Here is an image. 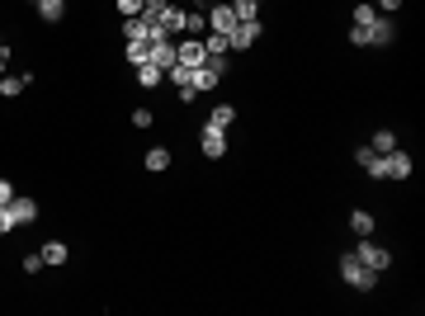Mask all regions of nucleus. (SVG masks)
<instances>
[{
	"label": "nucleus",
	"mask_w": 425,
	"mask_h": 316,
	"mask_svg": "<svg viewBox=\"0 0 425 316\" xmlns=\"http://www.w3.org/2000/svg\"><path fill=\"white\" fill-rule=\"evenodd\" d=\"M341 279H345V284H350L354 292H369L373 284H378V274H373L369 264H359V260H354V250H350V255H341Z\"/></svg>",
	"instance_id": "f257e3e1"
},
{
	"label": "nucleus",
	"mask_w": 425,
	"mask_h": 316,
	"mask_svg": "<svg viewBox=\"0 0 425 316\" xmlns=\"http://www.w3.org/2000/svg\"><path fill=\"white\" fill-rule=\"evenodd\" d=\"M354 260H359V264H369L373 274H383V269L392 264V250H388V245H378L373 236H359V250H354Z\"/></svg>",
	"instance_id": "f03ea898"
},
{
	"label": "nucleus",
	"mask_w": 425,
	"mask_h": 316,
	"mask_svg": "<svg viewBox=\"0 0 425 316\" xmlns=\"http://www.w3.org/2000/svg\"><path fill=\"white\" fill-rule=\"evenodd\" d=\"M255 38H260V19H237V28L227 33V48L246 53V48H255Z\"/></svg>",
	"instance_id": "7ed1b4c3"
},
{
	"label": "nucleus",
	"mask_w": 425,
	"mask_h": 316,
	"mask_svg": "<svg viewBox=\"0 0 425 316\" xmlns=\"http://www.w3.org/2000/svg\"><path fill=\"white\" fill-rule=\"evenodd\" d=\"M175 62H180V66H189V71H194V66H204V62H208V53H204V38H175Z\"/></svg>",
	"instance_id": "20e7f679"
},
{
	"label": "nucleus",
	"mask_w": 425,
	"mask_h": 316,
	"mask_svg": "<svg viewBox=\"0 0 425 316\" xmlns=\"http://www.w3.org/2000/svg\"><path fill=\"white\" fill-rule=\"evenodd\" d=\"M383 180H406V175H411V156H406V151H397V147H392V151H383Z\"/></svg>",
	"instance_id": "39448f33"
},
{
	"label": "nucleus",
	"mask_w": 425,
	"mask_h": 316,
	"mask_svg": "<svg viewBox=\"0 0 425 316\" xmlns=\"http://www.w3.org/2000/svg\"><path fill=\"white\" fill-rule=\"evenodd\" d=\"M208 28L212 33H232V28H237V15H232L227 0H212L208 5Z\"/></svg>",
	"instance_id": "423d86ee"
},
{
	"label": "nucleus",
	"mask_w": 425,
	"mask_h": 316,
	"mask_svg": "<svg viewBox=\"0 0 425 316\" xmlns=\"http://www.w3.org/2000/svg\"><path fill=\"white\" fill-rule=\"evenodd\" d=\"M199 147H204V156H208V160H222V156H227V132L204 128V132H199Z\"/></svg>",
	"instance_id": "0eeeda50"
},
{
	"label": "nucleus",
	"mask_w": 425,
	"mask_h": 316,
	"mask_svg": "<svg viewBox=\"0 0 425 316\" xmlns=\"http://www.w3.org/2000/svg\"><path fill=\"white\" fill-rule=\"evenodd\" d=\"M156 24L165 28V38H185V5H175V0H170V5H165V15H161Z\"/></svg>",
	"instance_id": "6e6552de"
},
{
	"label": "nucleus",
	"mask_w": 425,
	"mask_h": 316,
	"mask_svg": "<svg viewBox=\"0 0 425 316\" xmlns=\"http://www.w3.org/2000/svg\"><path fill=\"white\" fill-rule=\"evenodd\" d=\"M392 38H397V24H392L388 15H378V19H373V28H369V48H388Z\"/></svg>",
	"instance_id": "1a4fd4ad"
},
{
	"label": "nucleus",
	"mask_w": 425,
	"mask_h": 316,
	"mask_svg": "<svg viewBox=\"0 0 425 316\" xmlns=\"http://www.w3.org/2000/svg\"><path fill=\"white\" fill-rule=\"evenodd\" d=\"M204 33H208V10L189 5L185 10V38H204Z\"/></svg>",
	"instance_id": "9d476101"
},
{
	"label": "nucleus",
	"mask_w": 425,
	"mask_h": 316,
	"mask_svg": "<svg viewBox=\"0 0 425 316\" xmlns=\"http://www.w3.org/2000/svg\"><path fill=\"white\" fill-rule=\"evenodd\" d=\"M237 123V109L232 104H217V109H208V118H204V128H217V132H227Z\"/></svg>",
	"instance_id": "9b49d317"
},
{
	"label": "nucleus",
	"mask_w": 425,
	"mask_h": 316,
	"mask_svg": "<svg viewBox=\"0 0 425 316\" xmlns=\"http://www.w3.org/2000/svg\"><path fill=\"white\" fill-rule=\"evenodd\" d=\"M354 160H359V170H364L369 180H383V160H378V151H373V147H359V151H354Z\"/></svg>",
	"instance_id": "f8f14e48"
},
{
	"label": "nucleus",
	"mask_w": 425,
	"mask_h": 316,
	"mask_svg": "<svg viewBox=\"0 0 425 316\" xmlns=\"http://www.w3.org/2000/svg\"><path fill=\"white\" fill-rule=\"evenodd\" d=\"M10 212H15V222H19V227H28V222L38 217V203L24 198V194H15V198H10Z\"/></svg>",
	"instance_id": "ddd939ff"
},
{
	"label": "nucleus",
	"mask_w": 425,
	"mask_h": 316,
	"mask_svg": "<svg viewBox=\"0 0 425 316\" xmlns=\"http://www.w3.org/2000/svg\"><path fill=\"white\" fill-rule=\"evenodd\" d=\"M217 80H222V76H212L208 66H194V71H189V85H194V95H208V90H217Z\"/></svg>",
	"instance_id": "4468645a"
},
{
	"label": "nucleus",
	"mask_w": 425,
	"mask_h": 316,
	"mask_svg": "<svg viewBox=\"0 0 425 316\" xmlns=\"http://www.w3.org/2000/svg\"><path fill=\"white\" fill-rule=\"evenodd\" d=\"M152 62H156L161 71H165V66H175V38H161V43H152Z\"/></svg>",
	"instance_id": "2eb2a0df"
},
{
	"label": "nucleus",
	"mask_w": 425,
	"mask_h": 316,
	"mask_svg": "<svg viewBox=\"0 0 425 316\" xmlns=\"http://www.w3.org/2000/svg\"><path fill=\"white\" fill-rule=\"evenodd\" d=\"M161 80H165V71H161L156 62H142V66H137V85H147V90H156Z\"/></svg>",
	"instance_id": "dca6fc26"
},
{
	"label": "nucleus",
	"mask_w": 425,
	"mask_h": 316,
	"mask_svg": "<svg viewBox=\"0 0 425 316\" xmlns=\"http://www.w3.org/2000/svg\"><path fill=\"white\" fill-rule=\"evenodd\" d=\"M123 38H128V43H137V38H152V24H147L142 15H133V19H123Z\"/></svg>",
	"instance_id": "f3484780"
},
{
	"label": "nucleus",
	"mask_w": 425,
	"mask_h": 316,
	"mask_svg": "<svg viewBox=\"0 0 425 316\" xmlns=\"http://www.w3.org/2000/svg\"><path fill=\"white\" fill-rule=\"evenodd\" d=\"M350 232H354V236H373V212L354 208L350 212Z\"/></svg>",
	"instance_id": "a211bd4d"
},
{
	"label": "nucleus",
	"mask_w": 425,
	"mask_h": 316,
	"mask_svg": "<svg viewBox=\"0 0 425 316\" xmlns=\"http://www.w3.org/2000/svg\"><path fill=\"white\" fill-rule=\"evenodd\" d=\"M204 53H208V57H227V53H232V48H227V33H212V28H208V33H204Z\"/></svg>",
	"instance_id": "6ab92c4d"
},
{
	"label": "nucleus",
	"mask_w": 425,
	"mask_h": 316,
	"mask_svg": "<svg viewBox=\"0 0 425 316\" xmlns=\"http://www.w3.org/2000/svg\"><path fill=\"white\" fill-rule=\"evenodd\" d=\"M33 5H38V19H48V24H57V19L66 15V5H62V0H33Z\"/></svg>",
	"instance_id": "aec40b11"
},
{
	"label": "nucleus",
	"mask_w": 425,
	"mask_h": 316,
	"mask_svg": "<svg viewBox=\"0 0 425 316\" xmlns=\"http://www.w3.org/2000/svg\"><path fill=\"white\" fill-rule=\"evenodd\" d=\"M33 76H0V95H5V100H15V95H24V85Z\"/></svg>",
	"instance_id": "412c9836"
},
{
	"label": "nucleus",
	"mask_w": 425,
	"mask_h": 316,
	"mask_svg": "<svg viewBox=\"0 0 425 316\" xmlns=\"http://www.w3.org/2000/svg\"><path fill=\"white\" fill-rule=\"evenodd\" d=\"M128 62H133V66L152 62V38H137V43H128Z\"/></svg>",
	"instance_id": "4be33fe9"
},
{
	"label": "nucleus",
	"mask_w": 425,
	"mask_h": 316,
	"mask_svg": "<svg viewBox=\"0 0 425 316\" xmlns=\"http://www.w3.org/2000/svg\"><path fill=\"white\" fill-rule=\"evenodd\" d=\"M66 255H71L66 241H48V245H43V264H66Z\"/></svg>",
	"instance_id": "5701e85b"
},
{
	"label": "nucleus",
	"mask_w": 425,
	"mask_h": 316,
	"mask_svg": "<svg viewBox=\"0 0 425 316\" xmlns=\"http://www.w3.org/2000/svg\"><path fill=\"white\" fill-rule=\"evenodd\" d=\"M237 19H260V0H227Z\"/></svg>",
	"instance_id": "b1692460"
},
{
	"label": "nucleus",
	"mask_w": 425,
	"mask_h": 316,
	"mask_svg": "<svg viewBox=\"0 0 425 316\" xmlns=\"http://www.w3.org/2000/svg\"><path fill=\"white\" fill-rule=\"evenodd\" d=\"M373 151H378V156H383V151H392V147H397V132H388V128H378L373 132V142H369Z\"/></svg>",
	"instance_id": "393cba45"
},
{
	"label": "nucleus",
	"mask_w": 425,
	"mask_h": 316,
	"mask_svg": "<svg viewBox=\"0 0 425 316\" xmlns=\"http://www.w3.org/2000/svg\"><path fill=\"white\" fill-rule=\"evenodd\" d=\"M373 19H378V10H373L369 0H359V5H354V19H350V24H364V28H373Z\"/></svg>",
	"instance_id": "a878e982"
},
{
	"label": "nucleus",
	"mask_w": 425,
	"mask_h": 316,
	"mask_svg": "<svg viewBox=\"0 0 425 316\" xmlns=\"http://www.w3.org/2000/svg\"><path fill=\"white\" fill-rule=\"evenodd\" d=\"M147 170H170V151H165V147H152V151H147Z\"/></svg>",
	"instance_id": "bb28decb"
},
{
	"label": "nucleus",
	"mask_w": 425,
	"mask_h": 316,
	"mask_svg": "<svg viewBox=\"0 0 425 316\" xmlns=\"http://www.w3.org/2000/svg\"><path fill=\"white\" fill-rule=\"evenodd\" d=\"M165 5H170V0H142V19H147V24H156L161 15H165Z\"/></svg>",
	"instance_id": "cd10ccee"
},
{
	"label": "nucleus",
	"mask_w": 425,
	"mask_h": 316,
	"mask_svg": "<svg viewBox=\"0 0 425 316\" xmlns=\"http://www.w3.org/2000/svg\"><path fill=\"white\" fill-rule=\"evenodd\" d=\"M350 43H354V48H369V28H364V24H350Z\"/></svg>",
	"instance_id": "c85d7f7f"
},
{
	"label": "nucleus",
	"mask_w": 425,
	"mask_h": 316,
	"mask_svg": "<svg viewBox=\"0 0 425 316\" xmlns=\"http://www.w3.org/2000/svg\"><path fill=\"white\" fill-rule=\"evenodd\" d=\"M114 5H118V15H123V19H133V15H142V0H114Z\"/></svg>",
	"instance_id": "c756f323"
},
{
	"label": "nucleus",
	"mask_w": 425,
	"mask_h": 316,
	"mask_svg": "<svg viewBox=\"0 0 425 316\" xmlns=\"http://www.w3.org/2000/svg\"><path fill=\"white\" fill-rule=\"evenodd\" d=\"M38 269H48V264H43V255H38V250H33V255H24V274H38Z\"/></svg>",
	"instance_id": "7c9ffc66"
},
{
	"label": "nucleus",
	"mask_w": 425,
	"mask_h": 316,
	"mask_svg": "<svg viewBox=\"0 0 425 316\" xmlns=\"http://www.w3.org/2000/svg\"><path fill=\"white\" fill-rule=\"evenodd\" d=\"M15 227H19V222H15V212L0 208V236H5V232H15Z\"/></svg>",
	"instance_id": "2f4dec72"
},
{
	"label": "nucleus",
	"mask_w": 425,
	"mask_h": 316,
	"mask_svg": "<svg viewBox=\"0 0 425 316\" xmlns=\"http://www.w3.org/2000/svg\"><path fill=\"white\" fill-rule=\"evenodd\" d=\"M133 123L137 128H152V109H133Z\"/></svg>",
	"instance_id": "473e14b6"
},
{
	"label": "nucleus",
	"mask_w": 425,
	"mask_h": 316,
	"mask_svg": "<svg viewBox=\"0 0 425 316\" xmlns=\"http://www.w3.org/2000/svg\"><path fill=\"white\" fill-rule=\"evenodd\" d=\"M10 198H15V185H10V180H0V208H10Z\"/></svg>",
	"instance_id": "72a5a7b5"
},
{
	"label": "nucleus",
	"mask_w": 425,
	"mask_h": 316,
	"mask_svg": "<svg viewBox=\"0 0 425 316\" xmlns=\"http://www.w3.org/2000/svg\"><path fill=\"white\" fill-rule=\"evenodd\" d=\"M378 5H383V15H397L401 10V0H378Z\"/></svg>",
	"instance_id": "f704fd0d"
},
{
	"label": "nucleus",
	"mask_w": 425,
	"mask_h": 316,
	"mask_svg": "<svg viewBox=\"0 0 425 316\" xmlns=\"http://www.w3.org/2000/svg\"><path fill=\"white\" fill-rule=\"evenodd\" d=\"M5 57H10V53H0V76H5Z\"/></svg>",
	"instance_id": "c9c22d12"
},
{
	"label": "nucleus",
	"mask_w": 425,
	"mask_h": 316,
	"mask_svg": "<svg viewBox=\"0 0 425 316\" xmlns=\"http://www.w3.org/2000/svg\"><path fill=\"white\" fill-rule=\"evenodd\" d=\"M0 53H5V43H0Z\"/></svg>",
	"instance_id": "e433bc0d"
}]
</instances>
